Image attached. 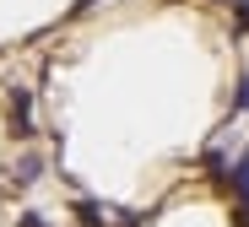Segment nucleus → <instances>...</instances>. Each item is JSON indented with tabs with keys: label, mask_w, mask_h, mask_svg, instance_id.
<instances>
[{
	"label": "nucleus",
	"mask_w": 249,
	"mask_h": 227,
	"mask_svg": "<svg viewBox=\"0 0 249 227\" xmlns=\"http://www.w3.org/2000/svg\"><path fill=\"white\" fill-rule=\"evenodd\" d=\"M11 135H17V141L33 135V98L22 92V87H11Z\"/></svg>",
	"instance_id": "f257e3e1"
},
{
	"label": "nucleus",
	"mask_w": 249,
	"mask_h": 227,
	"mask_svg": "<svg viewBox=\"0 0 249 227\" xmlns=\"http://www.w3.org/2000/svg\"><path fill=\"white\" fill-rule=\"evenodd\" d=\"M76 216L87 222V227H103V222H108L114 211H108V206H98V200H76Z\"/></svg>",
	"instance_id": "f03ea898"
},
{
	"label": "nucleus",
	"mask_w": 249,
	"mask_h": 227,
	"mask_svg": "<svg viewBox=\"0 0 249 227\" xmlns=\"http://www.w3.org/2000/svg\"><path fill=\"white\" fill-rule=\"evenodd\" d=\"M38 168H44V157H22V162L11 168V178H17V184H33V178H38Z\"/></svg>",
	"instance_id": "7ed1b4c3"
},
{
	"label": "nucleus",
	"mask_w": 249,
	"mask_h": 227,
	"mask_svg": "<svg viewBox=\"0 0 249 227\" xmlns=\"http://www.w3.org/2000/svg\"><path fill=\"white\" fill-rule=\"evenodd\" d=\"M17 227H49V222H44V211H22V216H17Z\"/></svg>",
	"instance_id": "20e7f679"
},
{
	"label": "nucleus",
	"mask_w": 249,
	"mask_h": 227,
	"mask_svg": "<svg viewBox=\"0 0 249 227\" xmlns=\"http://www.w3.org/2000/svg\"><path fill=\"white\" fill-rule=\"evenodd\" d=\"M233 22H238V27H249V0H233Z\"/></svg>",
	"instance_id": "39448f33"
},
{
	"label": "nucleus",
	"mask_w": 249,
	"mask_h": 227,
	"mask_svg": "<svg viewBox=\"0 0 249 227\" xmlns=\"http://www.w3.org/2000/svg\"><path fill=\"white\" fill-rule=\"evenodd\" d=\"M238 108H249V76H238Z\"/></svg>",
	"instance_id": "423d86ee"
}]
</instances>
